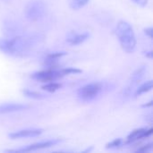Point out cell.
Returning <instances> with one entry per match:
<instances>
[{
    "instance_id": "obj_1",
    "label": "cell",
    "mask_w": 153,
    "mask_h": 153,
    "mask_svg": "<svg viewBox=\"0 0 153 153\" xmlns=\"http://www.w3.org/2000/svg\"><path fill=\"white\" fill-rule=\"evenodd\" d=\"M31 39L22 37H15L11 39H0V51L11 56L22 55L31 47Z\"/></svg>"
},
{
    "instance_id": "obj_2",
    "label": "cell",
    "mask_w": 153,
    "mask_h": 153,
    "mask_svg": "<svg viewBox=\"0 0 153 153\" xmlns=\"http://www.w3.org/2000/svg\"><path fill=\"white\" fill-rule=\"evenodd\" d=\"M116 34L122 48L127 53H133L136 47V38L131 24L126 21L118 22L116 27Z\"/></svg>"
},
{
    "instance_id": "obj_3",
    "label": "cell",
    "mask_w": 153,
    "mask_h": 153,
    "mask_svg": "<svg viewBox=\"0 0 153 153\" xmlns=\"http://www.w3.org/2000/svg\"><path fill=\"white\" fill-rule=\"evenodd\" d=\"M146 72H147V66L146 65H142L139 68H137L131 74L126 86L124 88V90L122 91V98L124 100H127L130 97H132L134 91L136 90L139 83L141 82L143 76L145 75Z\"/></svg>"
},
{
    "instance_id": "obj_4",
    "label": "cell",
    "mask_w": 153,
    "mask_h": 153,
    "mask_svg": "<svg viewBox=\"0 0 153 153\" xmlns=\"http://www.w3.org/2000/svg\"><path fill=\"white\" fill-rule=\"evenodd\" d=\"M103 88V84L100 82L89 83L81 87L77 91V95L82 101H91L94 100L102 92Z\"/></svg>"
},
{
    "instance_id": "obj_5",
    "label": "cell",
    "mask_w": 153,
    "mask_h": 153,
    "mask_svg": "<svg viewBox=\"0 0 153 153\" xmlns=\"http://www.w3.org/2000/svg\"><path fill=\"white\" fill-rule=\"evenodd\" d=\"M25 15L28 20L36 22L40 20L46 13V6L42 1L33 0L28 3L24 10Z\"/></svg>"
},
{
    "instance_id": "obj_6",
    "label": "cell",
    "mask_w": 153,
    "mask_h": 153,
    "mask_svg": "<svg viewBox=\"0 0 153 153\" xmlns=\"http://www.w3.org/2000/svg\"><path fill=\"white\" fill-rule=\"evenodd\" d=\"M30 77L36 81L39 82H53L56 80H58L62 77H64V74L60 70H56L55 68H48V70L45 71H39V72H35L33 73Z\"/></svg>"
},
{
    "instance_id": "obj_7",
    "label": "cell",
    "mask_w": 153,
    "mask_h": 153,
    "mask_svg": "<svg viewBox=\"0 0 153 153\" xmlns=\"http://www.w3.org/2000/svg\"><path fill=\"white\" fill-rule=\"evenodd\" d=\"M62 140L60 139H53V140H49V141H46V142H41V143H37L34 144H30L28 145L24 148L22 149H18V150H11V151H7L8 152H33V151H37V150H41V149H46V148H49L52 146L56 145L57 143H59Z\"/></svg>"
},
{
    "instance_id": "obj_8",
    "label": "cell",
    "mask_w": 153,
    "mask_h": 153,
    "mask_svg": "<svg viewBox=\"0 0 153 153\" xmlns=\"http://www.w3.org/2000/svg\"><path fill=\"white\" fill-rule=\"evenodd\" d=\"M43 133L42 129H24L10 134L8 136L11 139H20L26 137H36Z\"/></svg>"
},
{
    "instance_id": "obj_9",
    "label": "cell",
    "mask_w": 153,
    "mask_h": 153,
    "mask_svg": "<svg viewBox=\"0 0 153 153\" xmlns=\"http://www.w3.org/2000/svg\"><path fill=\"white\" fill-rule=\"evenodd\" d=\"M153 130L151 128L149 130L145 128H138L134 130L128 136H127V143H134L135 141H138L140 139L147 138L150 135H152Z\"/></svg>"
},
{
    "instance_id": "obj_10",
    "label": "cell",
    "mask_w": 153,
    "mask_h": 153,
    "mask_svg": "<svg viewBox=\"0 0 153 153\" xmlns=\"http://www.w3.org/2000/svg\"><path fill=\"white\" fill-rule=\"evenodd\" d=\"M30 108V106L25 104H20V103H6L0 105V115L1 114H7V113H13L16 111H22L26 110Z\"/></svg>"
},
{
    "instance_id": "obj_11",
    "label": "cell",
    "mask_w": 153,
    "mask_h": 153,
    "mask_svg": "<svg viewBox=\"0 0 153 153\" xmlns=\"http://www.w3.org/2000/svg\"><path fill=\"white\" fill-rule=\"evenodd\" d=\"M90 37V34L88 32H84L82 34H77L74 31H70L66 37V40L71 45H79L84 42L86 39H88Z\"/></svg>"
},
{
    "instance_id": "obj_12",
    "label": "cell",
    "mask_w": 153,
    "mask_h": 153,
    "mask_svg": "<svg viewBox=\"0 0 153 153\" xmlns=\"http://www.w3.org/2000/svg\"><path fill=\"white\" fill-rule=\"evenodd\" d=\"M67 55L66 52L63 51V52H55V53H51L49 55L47 56V57L45 58L44 64L48 67V68H54V66H56L57 59L61 58L62 56Z\"/></svg>"
},
{
    "instance_id": "obj_13",
    "label": "cell",
    "mask_w": 153,
    "mask_h": 153,
    "mask_svg": "<svg viewBox=\"0 0 153 153\" xmlns=\"http://www.w3.org/2000/svg\"><path fill=\"white\" fill-rule=\"evenodd\" d=\"M152 86L153 82L152 80H151V81H148V82H144L143 84H142V85H140L139 87L136 88V90H135L134 92V97L137 98V97L141 96L142 94L150 91L152 89Z\"/></svg>"
},
{
    "instance_id": "obj_14",
    "label": "cell",
    "mask_w": 153,
    "mask_h": 153,
    "mask_svg": "<svg viewBox=\"0 0 153 153\" xmlns=\"http://www.w3.org/2000/svg\"><path fill=\"white\" fill-rule=\"evenodd\" d=\"M62 87V84L61 83H58V82H48L45 85L42 86V89L46 91H48V92H55L57 90H59L60 88Z\"/></svg>"
},
{
    "instance_id": "obj_15",
    "label": "cell",
    "mask_w": 153,
    "mask_h": 153,
    "mask_svg": "<svg viewBox=\"0 0 153 153\" xmlns=\"http://www.w3.org/2000/svg\"><path fill=\"white\" fill-rule=\"evenodd\" d=\"M22 93L29 97V98H32V99H36V100H40V99H44L46 98V95L42 94V93H39V92H37V91H30V90H23L22 91Z\"/></svg>"
},
{
    "instance_id": "obj_16",
    "label": "cell",
    "mask_w": 153,
    "mask_h": 153,
    "mask_svg": "<svg viewBox=\"0 0 153 153\" xmlns=\"http://www.w3.org/2000/svg\"><path fill=\"white\" fill-rule=\"evenodd\" d=\"M90 0H72L71 2V7L74 10H78L87 4Z\"/></svg>"
},
{
    "instance_id": "obj_17",
    "label": "cell",
    "mask_w": 153,
    "mask_h": 153,
    "mask_svg": "<svg viewBox=\"0 0 153 153\" xmlns=\"http://www.w3.org/2000/svg\"><path fill=\"white\" fill-rule=\"evenodd\" d=\"M61 72L64 74V76H65V75H69V74H80V73H82V70L78 69V68H74V67H68V68L61 69Z\"/></svg>"
},
{
    "instance_id": "obj_18",
    "label": "cell",
    "mask_w": 153,
    "mask_h": 153,
    "mask_svg": "<svg viewBox=\"0 0 153 153\" xmlns=\"http://www.w3.org/2000/svg\"><path fill=\"white\" fill-rule=\"evenodd\" d=\"M122 144V139H116L114 141H112L111 143H108L106 145L107 149H115V148H118L119 146H121Z\"/></svg>"
},
{
    "instance_id": "obj_19",
    "label": "cell",
    "mask_w": 153,
    "mask_h": 153,
    "mask_svg": "<svg viewBox=\"0 0 153 153\" xmlns=\"http://www.w3.org/2000/svg\"><path fill=\"white\" fill-rule=\"evenodd\" d=\"M152 146L153 144L152 143H150V144H147V145H145V146H143V148H141V149H139L138 151H137V152H151L152 150Z\"/></svg>"
},
{
    "instance_id": "obj_20",
    "label": "cell",
    "mask_w": 153,
    "mask_h": 153,
    "mask_svg": "<svg viewBox=\"0 0 153 153\" xmlns=\"http://www.w3.org/2000/svg\"><path fill=\"white\" fill-rule=\"evenodd\" d=\"M133 2H134L136 4L140 5V6H146L148 4V0H132Z\"/></svg>"
},
{
    "instance_id": "obj_21",
    "label": "cell",
    "mask_w": 153,
    "mask_h": 153,
    "mask_svg": "<svg viewBox=\"0 0 153 153\" xmlns=\"http://www.w3.org/2000/svg\"><path fill=\"white\" fill-rule=\"evenodd\" d=\"M144 31H145V33L151 38V39H152V36H153V29L152 27H150V28H146L145 30H144Z\"/></svg>"
},
{
    "instance_id": "obj_22",
    "label": "cell",
    "mask_w": 153,
    "mask_h": 153,
    "mask_svg": "<svg viewBox=\"0 0 153 153\" xmlns=\"http://www.w3.org/2000/svg\"><path fill=\"white\" fill-rule=\"evenodd\" d=\"M145 56H148V57H150V58H152V56H153L152 51H150V52H146V53H145Z\"/></svg>"
},
{
    "instance_id": "obj_23",
    "label": "cell",
    "mask_w": 153,
    "mask_h": 153,
    "mask_svg": "<svg viewBox=\"0 0 153 153\" xmlns=\"http://www.w3.org/2000/svg\"><path fill=\"white\" fill-rule=\"evenodd\" d=\"M152 101H150L149 104H145V105H143V108H147V107H152Z\"/></svg>"
}]
</instances>
